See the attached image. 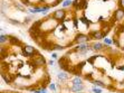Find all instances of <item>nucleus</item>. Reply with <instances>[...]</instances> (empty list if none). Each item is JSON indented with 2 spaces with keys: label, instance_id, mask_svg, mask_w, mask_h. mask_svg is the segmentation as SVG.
Wrapping results in <instances>:
<instances>
[{
  "label": "nucleus",
  "instance_id": "obj_15",
  "mask_svg": "<svg viewBox=\"0 0 124 93\" xmlns=\"http://www.w3.org/2000/svg\"><path fill=\"white\" fill-rule=\"evenodd\" d=\"M7 19L11 25H15V26H23V23H20V21L16 20V19H10V18H7Z\"/></svg>",
  "mask_w": 124,
  "mask_h": 93
},
{
  "label": "nucleus",
  "instance_id": "obj_12",
  "mask_svg": "<svg viewBox=\"0 0 124 93\" xmlns=\"http://www.w3.org/2000/svg\"><path fill=\"white\" fill-rule=\"evenodd\" d=\"M79 20H81L82 23L84 24V25H86L87 27H88V26H91V25H92V21H91L90 19H88V18H86V17H85V16H83V17H81V18H79Z\"/></svg>",
  "mask_w": 124,
  "mask_h": 93
},
{
  "label": "nucleus",
  "instance_id": "obj_2",
  "mask_svg": "<svg viewBox=\"0 0 124 93\" xmlns=\"http://www.w3.org/2000/svg\"><path fill=\"white\" fill-rule=\"evenodd\" d=\"M66 11L64 10V9H61V10H56L54 14L52 15L53 18L57 21H64L65 20V18H66Z\"/></svg>",
  "mask_w": 124,
  "mask_h": 93
},
{
  "label": "nucleus",
  "instance_id": "obj_31",
  "mask_svg": "<svg viewBox=\"0 0 124 93\" xmlns=\"http://www.w3.org/2000/svg\"><path fill=\"white\" fill-rule=\"evenodd\" d=\"M34 93H43V92H41V90H36V89H35Z\"/></svg>",
  "mask_w": 124,
  "mask_h": 93
},
{
  "label": "nucleus",
  "instance_id": "obj_22",
  "mask_svg": "<svg viewBox=\"0 0 124 93\" xmlns=\"http://www.w3.org/2000/svg\"><path fill=\"white\" fill-rule=\"evenodd\" d=\"M48 87H49V90H52V91H56V85L54 84V83H49Z\"/></svg>",
  "mask_w": 124,
  "mask_h": 93
},
{
  "label": "nucleus",
  "instance_id": "obj_17",
  "mask_svg": "<svg viewBox=\"0 0 124 93\" xmlns=\"http://www.w3.org/2000/svg\"><path fill=\"white\" fill-rule=\"evenodd\" d=\"M0 42H1V44H5L6 42H9V35H1V37H0Z\"/></svg>",
  "mask_w": 124,
  "mask_h": 93
},
{
  "label": "nucleus",
  "instance_id": "obj_7",
  "mask_svg": "<svg viewBox=\"0 0 124 93\" xmlns=\"http://www.w3.org/2000/svg\"><path fill=\"white\" fill-rule=\"evenodd\" d=\"M2 79H3V81L6 82L7 84H10V83H12V81L15 80V75L9 74V73L2 72Z\"/></svg>",
  "mask_w": 124,
  "mask_h": 93
},
{
  "label": "nucleus",
  "instance_id": "obj_3",
  "mask_svg": "<svg viewBox=\"0 0 124 93\" xmlns=\"http://www.w3.org/2000/svg\"><path fill=\"white\" fill-rule=\"evenodd\" d=\"M32 65H35L36 67H40V66H45L46 65V61L44 56L41 55H38L34 58V62H32Z\"/></svg>",
  "mask_w": 124,
  "mask_h": 93
},
{
  "label": "nucleus",
  "instance_id": "obj_27",
  "mask_svg": "<svg viewBox=\"0 0 124 93\" xmlns=\"http://www.w3.org/2000/svg\"><path fill=\"white\" fill-rule=\"evenodd\" d=\"M52 59H58V56H57V54H56V53H53L52 54Z\"/></svg>",
  "mask_w": 124,
  "mask_h": 93
},
{
  "label": "nucleus",
  "instance_id": "obj_20",
  "mask_svg": "<svg viewBox=\"0 0 124 93\" xmlns=\"http://www.w3.org/2000/svg\"><path fill=\"white\" fill-rule=\"evenodd\" d=\"M30 20H34V17H32V16H29V17H26V18H25V21H23V25H25V24L30 23Z\"/></svg>",
  "mask_w": 124,
  "mask_h": 93
},
{
  "label": "nucleus",
  "instance_id": "obj_8",
  "mask_svg": "<svg viewBox=\"0 0 124 93\" xmlns=\"http://www.w3.org/2000/svg\"><path fill=\"white\" fill-rule=\"evenodd\" d=\"M9 43L11 44V45H18V46H20L21 45L20 41L14 35H9Z\"/></svg>",
  "mask_w": 124,
  "mask_h": 93
},
{
  "label": "nucleus",
  "instance_id": "obj_24",
  "mask_svg": "<svg viewBox=\"0 0 124 93\" xmlns=\"http://www.w3.org/2000/svg\"><path fill=\"white\" fill-rule=\"evenodd\" d=\"M15 7H17L18 9H20V10H23H23H25V7H23V6H21L20 3H15Z\"/></svg>",
  "mask_w": 124,
  "mask_h": 93
},
{
  "label": "nucleus",
  "instance_id": "obj_33",
  "mask_svg": "<svg viewBox=\"0 0 124 93\" xmlns=\"http://www.w3.org/2000/svg\"><path fill=\"white\" fill-rule=\"evenodd\" d=\"M39 1H45V0H39Z\"/></svg>",
  "mask_w": 124,
  "mask_h": 93
},
{
  "label": "nucleus",
  "instance_id": "obj_25",
  "mask_svg": "<svg viewBox=\"0 0 124 93\" xmlns=\"http://www.w3.org/2000/svg\"><path fill=\"white\" fill-rule=\"evenodd\" d=\"M84 77H85V80H88V81H93V80H92V74H91V73H90V74H86V75L84 76Z\"/></svg>",
  "mask_w": 124,
  "mask_h": 93
},
{
  "label": "nucleus",
  "instance_id": "obj_11",
  "mask_svg": "<svg viewBox=\"0 0 124 93\" xmlns=\"http://www.w3.org/2000/svg\"><path fill=\"white\" fill-rule=\"evenodd\" d=\"M57 76H58V79L61 80V81H64V80H67V79H68L67 72H65V71H63V72H59Z\"/></svg>",
  "mask_w": 124,
  "mask_h": 93
},
{
  "label": "nucleus",
  "instance_id": "obj_30",
  "mask_svg": "<svg viewBox=\"0 0 124 93\" xmlns=\"http://www.w3.org/2000/svg\"><path fill=\"white\" fill-rule=\"evenodd\" d=\"M118 30H120V32H121V33H123V32H124V24H123V25H121V26H120V28H118Z\"/></svg>",
  "mask_w": 124,
  "mask_h": 93
},
{
  "label": "nucleus",
  "instance_id": "obj_16",
  "mask_svg": "<svg viewBox=\"0 0 124 93\" xmlns=\"http://www.w3.org/2000/svg\"><path fill=\"white\" fill-rule=\"evenodd\" d=\"M93 83H94V85L95 86H98V87H105L106 85H105V83L102 81H100V80H96V81H93Z\"/></svg>",
  "mask_w": 124,
  "mask_h": 93
},
{
  "label": "nucleus",
  "instance_id": "obj_32",
  "mask_svg": "<svg viewBox=\"0 0 124 93\" xmlns=\"http://www.w3.org/2000/svg\"><path fill=\"white\" fill-rule=\"evenodd\" d=\"M117 70H120V71H124V66H118V67H117Z\"/></svg>",
  "mask_w": 124,
  "mask_h": 93
},
{
  "label": "nucleus",
  "instance_id": "obj_1",
  "mask_svg": "<svg viewBox=\"0 0 124 93\" xmlns=\"http://www.w3.org/2000/svg\"><path fill=\"white\" fill-rule=\"evenodd\" d=\"M23 55L26 56V57H31V56L35 57V56L40 55V53L38 52L36 48L30 46V45H25V46L23 47Z\"/></svg>",
  "mask_w": 124,
  "mask_h": 93
},
{
  "label": "nucleus",
  "instance_id": "obj_9",
  "mask_svg": "<svg viewBox=\"0 0 124 93\" xmlns=\"http://www.w3.org/2000/svg\"><path fill=\"white\" fill-rule=\"evenodd\" d=\"M92 51H96V52H100V51H102L104 48V46H103V44H101V43H98V42H96V43H93L92 44Z\"/></svg>",
  "mask_w": 124,
  "mask_h": 93
},
{
  "label": "nucleus",
  "instance_id": "obj_14",
  "mask_svg": "<svg viewBox=\"0 0 124 93\" xmlns=\"http://www.w3.org/2000/svg\"><path fill=\"white\" fill-rule=\"evenodd\" d=\"M84 90V85L82 84V85H73V87H72V91L73 92H82V91Z\"/></svg>",
  "mask_w": 124,
  "mask_h": 93
},
{
  "label": "nucleus",
  "instance_id": "obj_35",
  "mask_svg": "<svg viewBox=\"0 0 124 93\" xmlns=\"http://www.w3.org/2000/svg\"><path fill=\"white\" fill-rule=\"evenodd\" d=\"M103 1H107V0H103Z\"/></svg>",
  "mask_w": 124,
  "mask_h": 93
},
{
  "label": "nucleus",
  "instance_id": "obj_36",
  "mask_svg": "<svg viewBox=\"0 0 124 93\" xmlns=\"http://www.w3.org/2000/svg\"><path fill=\"white\" fill-rule=\"evenodd\" d=\"M123 51H124V47H123Z\"/></svg>",
  "mask_w": 124,
  "mask_h": 93
},
{
  "label": "nucleus",
  "instance_id": "obj_34",
  "mask_svg": "<svg viewBox=\"0 0 124 93\" xmlns=\"http://www.w3.org/2000/svg\"><path fill=\"white\" fill-rule=\"evenodd\" d=\"M76 93H83V92H76Z\"/></svg>",
  "mask_w": 124,
  "mask_h": 93
},
{
  "label": "nucleus",
  "instance_id": "obj_19",
  "mask_svg": "<svg viewBox=\"0 0 124 93\" xmlns=\"http://www.w3.org/2000/svg\"><path fill=\"white\" fill-rule=\"evenodd\" d=\"M62 50H64L63 45H58V44H55V45H54V51H62Z\"/></svg>",
  "mask_w": 124,
  "mask_h": 93
},
{
  "label": "nucleus",
  "instance_id": "obj_23",
  "mask_svg": "<svg viewBox=\"0 0 124 93\" xmlns=\"http://www.w3.org/2000/svg\"><path fill=\"white\" fill-rule=\"evenodd\" d=\"M93 92H94V93H102V89L94 86V87H93Z\"/></svg>",
  "mask_w": 124,
  "mask_h": 93
},
{
  "label": "nucleus",
  "instance_id": "obj_28",
  "mask_svg": "<svg viewBox=\"0 0 124 93\" xmlns=\"http://www.w3.org/2000/svg\"><path fill=\"white\" fill-rule=\"evenodd\" d=\"M48 64L50 65V66H54V64H55V59H50V61L48 62Z\"/></svg>",
  "mask_w": 124,
  "mask_h": 93
},
{
  "label": "nucleus",
  "instance_id": "obj_21",
  "mask_svg": "<svg viewBox=\"0 0 124 93\" xmlns=\"http://www.w3.org/2000/svg\"><path fill=\"white\" fill-rule=\"evenodd\" d=\"M104 43L106 44V45H112L113 44V39H110V38H104Z\"/></svg>",
  "mask_w": 124,
  "mask_h": 93
},
{
  "label": "nucleus",
  "instance_id": "obj_13",
  "mask_svg": "<svg viewBox=\"0 0 124 93\" xmlns=\"http://www.w3.org/2000/svg\"><path fill=\"white\" fill-rule=\"evenodd\" d=\"M72 82H73V85H82V84H83V80H82L79 76L74 77Z\"/></svg>",
  "mask_w": 124,
  "mask_h": 93
},
{
  "label": "nucleus",
  "instance_id": "obj_10",
  "mask_svg": "<svg viewBox=\"0 0 124 93\" xmlns=\"http://www.w3.org/2000/svg\"><path fill=\"white\" fill-rule=\"evenodd\" d=\"M44 19H41V20H37V21H34L32 23V25H31V27L29 29H35V30H37V29H40V27H41V25H43V23H44Z\"/></svg>",
  "mask_w": 124,
  "mask_h": 93
},
{
  "label": "nucleus",
  "instance_id": "obj_26",
  "mask_svg": "<svg viewBox=\"0 0 124 93\" xmlns=\"http://www.w3.org/2000/svg\"><path fill=\"white\" fill-rule=\"evenodd\" d=\"M118 6H120V8L124 9V0H120L118 1Z\"/></svg>",
  "mask_w": 124,
  "mask_h": 93
},
{
  "label": "nucleus",
  "instance_id": "obj_4",
  "mask_svg": "<svg viewBox=\"0 0 124 93\" xmlns=\"http://www.w3.org/2000/svg\"><path fill=\"white\" fill-rule=\"evenodd\" d=\"M88 41H90V36L86 35V34H82V33H79L75 37V43L77 44H84Z\"/></svg>",
  "mask_w": 124,
  "mask_h": 93
},
{
  "label": "nucleus",
  "instance_id": "obj_29",
  "mask_svg": "<svg viewBox=\"0 0 124 93\" xmlns=\"http://www.w3.org/2000/svg\"><path fill=\"white\" fill-rule=\"evenodd\" d=\"M113 44H114V45H116V46H120V44H118L117 39H114V38H113Z\"/></svg>",
  "mask_w": 124,
  "mask_h": 93
},
{
  "label": "nucleus",
  "instance_id": "obj_18",
  "mask_svg": "<svg viewBox=\"0 0 124 93\" xmlns=\"http://www.w3.org/2000/svg\"><path fill=\"white\" fill-rule=\"evenodd\" d=\"M70 5H73V1H72V0H65V1L62 3V6H63L64 8H66V7H69Z\"/></svg>",
  "mask_w": 124,
  "mask_h": 93
},
{
  "label": "nucleus",
  "instance_id": "obj_5",
  "mask_svg": "<svg viewBox=\"0 0 124 93\" xmlns=\"http://www.w3.org/2000/svg\"><path fill=\"white\" fill-rule=\"evenodd\" d=\"M124 18V9L122 8H118L115 10V12H114V19H115L116 21H120L122 20Z\"/></svg>",
  "mask_w": 124,
  "mask_h": 93
},
{
  "label": "nucleus",
  "instance_id": "obj_6",
  "mask_svg": "<svg viewBox=\"0 0 124 93\" xmlns=\"http://www.w3.org/2000/svg\"><path fill=\"white\" fill-rule=\"evenodd\" d=\"M88 36H90V37L92 36L93 39H103L104 38V35H103V33H102V30H93V32L90 33Z\"/></svg>",
  "mask_w": 124,
  "mask_h": 93
}]
</instances>
